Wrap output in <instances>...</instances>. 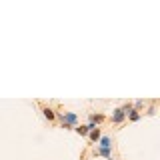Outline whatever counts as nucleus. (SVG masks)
I'll use <instances>...</instances> for the list:
<instances>
[{"mask_svg":"<svg viewBox=\"0 0 160 160\" xmlns=\"http://www.w3.org/2000/svg\"><path fill=\"white\" fill-rule=\"evenodd\" d=\"M56 116L62 120V126H70V128H76L78 126V114L76 112L64 110V112H56Z\"/></svg>","mask_w":160,"mask_h":160,"instance_id":"f257e3e1","label":"nucleus"},{"mask_svg":"<svg viewBox=\"0 0 160 160\" xmlns=\"http://www.w3.org/2000/svg\"><path fill=\"white\" fill-rule=\"evenodd\" d=\"M124 120H126V114L122 112V108H114L112 116H110V122H112V124H122Z\"/></svg>","mask_w":160,"mask_h":160,"instance_id":"f03ea898","label":"nucleus"},{"mask_svg":"<svg viewBox=\"0 0 160 160\" xmlns=\"http://www.w3.org/2000/svg\"><path fill=\"white\" fill-rule=\"evenodd\" d=\"M94 156H104L106 160H114V152L112 148H94Z\"/></svg>","mask_w":160,"mask_h":160,"instance_id":"7ed1b4c3","label":"nucleus"},{"mask_svg":"<svg viewBox=\"0 0 160 160\" xmlns=\"http://www.w3.org/2000/svg\"><path fill=\"white\" fill-rule=\"evenodd\" d=\"M104 120H106V116H104V114H100V112H92V114H88V122H90V124H94V126L102 124Z\"/></svg>","mask_w":160,"mask_h":160,"instance_id":"20e7f679","label":"nucleus"},{"mask_svg":"<svg viewBox=\"0 0 160 160\" xmlns=\"http://www.w3.org/2000/svg\"><path fill=\"white\" fill-rule=\"evenodd\" d=\"M42 114H44V118H46V120H50V122L56 120V110L50 108V106H42Z\"/></svg>","mask_w":160,"mask_h":160,"instance_id":"39448f33","label":"nucleus"},{"mask_svg":"<svg viewBox=\"0 0 160 160\" xmlns=\"http://www.w3.org/2000/svg\"><path fill=\"white\" fill-rule=\"evenodd\" d=\"M126 118L130 120V122H138V120L142 118V114H140V110H136V108H130L126 112Z\"/></svg>","mask_w":160,"mask_h":160,"instance_id":"423d86ee","label":"nucleus"},{"mask_svg":"<svg viewBox=\"0 0 160 160\" xmlns=\"http://www.w3.org/2000/svg\"><path fill=\"white\" fill-rule=\"evenodd\" d=\"M112 136H100V140H98V148H112Z\"/></svg>","mask_w":160,"mask_h":160,"instance_id":"0eeeda50","label":"nucleus"},{"mask_svg":"<svg viewBox=\"0 0 160 160\" xmlns=\"http://www.w3.org/2000/svg\"><path fill=\"white\" fill-rule=\"evenodd\" d=\"M100 136H102V132H100V128H94V130H90L88 132V138H90V142H98Z\"/></svg>","mask_w":160,"mask_h":160,"instance_id":"6e6552de","label":"nucleus"},{"mask_svg":"<svg viewBox=\"0 0 160 160\" xmlns=\"http://www.w3.org/2000/svg\"><path fill=\"white\" fill-rule=\"evenodd\" d=\"M74 130H76V134H80V136H88V132H90L86 124H78V126L74 128Z\"/></svg>","mask_w":160,"mask_h":160,"instance_id":"1a4fd4ad","label":"nucleus"}]
</instances>
